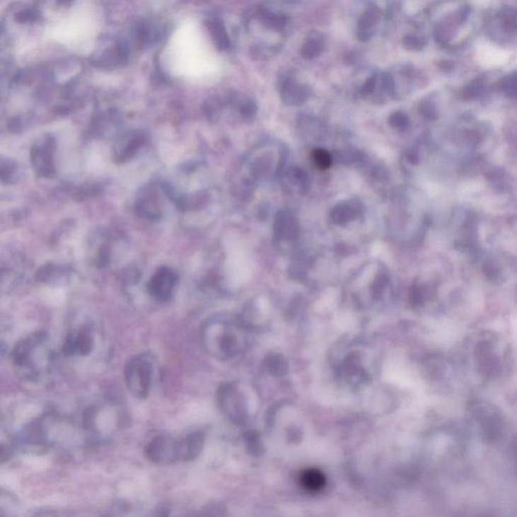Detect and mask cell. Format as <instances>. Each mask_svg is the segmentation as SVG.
Here are the masks:
<instances>
[{"label": "cell", "instance_id": "obj_7", "mask_svg": "<svg viewBox=\"0 0 517 517\" xmlns=\"http://www.w3.org/2000/svg\"><path fill=\"white\" fill-rule=\"evenodd\" d=\"M203 436L200 433L188 434L180 438V461L194 460L202 451Z\"/></svg>", "mask_w": 517, "mask_h": 517}, {"label": "cell", "instance_id": "obj_8", "mask_svg": "<svg viewBox=\"0 0 517 517\" xmlns=\"http://www.w3.org/2000/svg\"><path fill=\"white\" fill-rule=\"evenodd\" d=\"M325 483H327L325 476L320 470L308 469L302 472L301 484L302 487L308 492H318L325 487Z\"/></svg>", "mask_w": 517, "mask_h": 517}, {"label": "cell", "instance_id": "obj_1", "mask_svg": "<svg viewBox=\"0 0 517 517\" xmlns=\"http://www.w3.org/2000/svg\"><path fill=\"white\" fill-rule=\"evenodd\" d=\"M53 356L47 332H35L23 337L14 346L11 361L21 378L39 381L51 369Z\"/></svg>", "mask_w": 517, "mask_h": 517}, {"label": "cell", "instance_id": "obj_5", "mask_svg": "<svg viewBox=\"0 0 517 517\" xmlns=\"http://www.w3.org/2000/svg\"><path fill=\"white\" fill-rule=\"evenodd\" d=\"M145 455L149 461L160 466L180 461V438L169 434L156 436L146 446Z\"/></svg>", "mask_w": 517, "mask_h": 517}, {"label": "cell", "instance_id": "obj_3", "mask_svg": "<svg viewBox=\"0 0 517 517\" xmlns=\"http://www.w3.org/2000/svg\"><path fill=\"white\" fill-rule=\"evenodd\" d=\"M154 361L147 353L133 356L124 368V382L132 395L146 399L152 388Z\"/></svg>", "mask_w": 517, "mask_h": 517}, {"label": "cell", "instance_id": "obj_6", "mask_svg": "<svg viewBox=\"0 0 517 517\" xmlns=\"http://www.w3.org/2000/svg\"><path fill=\"white\" fill-rule=\"evenodd\" d=\"M94 346L95 341L91 327H78L66 335L62 352L67 356H86L91 355Z\"/></svg>", "mask_w": 517, "mask_h": 517}, {"label": "cell", "instance_id": "obj_4", "mask_svg": "<svg viewBox=\"0 0 517 517\" xmlns=\"http://www.w3.org/2000/svg\"><path fill=\"white\" fill-rule=\"evenodd\" d=\"M470 413L484 438L489 441H498L504 431V419L496 407L485 402L471 403Z\"/></svg>", "mask_w": 517, "mask_h": 517}, {"label": "cell", "instance_id": "obj_2", "mask_svg": "<svg viewBox=\"0 0 517 517\" xmlns=\"http://www.w3.org/2000/svg\"><path fill=\"white\" fill-rule=\"evenodd\" d=\"M471 361L474 369L484 380H492L504 373L507 365V349L498 337L492 334L479 335L469 342Z\"/></svg>", "mask_w": 517, "mask_h": 517}, {"label": "cell", "instance_id": "obj_9", "mask_svg": "<svg viewBox=\"0 0 517 517\" xmlns=\"http://www.w3.org/2000/svg\"><path fill=\"white\" fill-rule=\"evenodd\" d=\"M479 58L482 60L483 64L493 66L504 63L506 56L500 50L485 46L479 51Z\"/></svg>", "mask_w": 517, "mask_h": 517}]
</instances>
